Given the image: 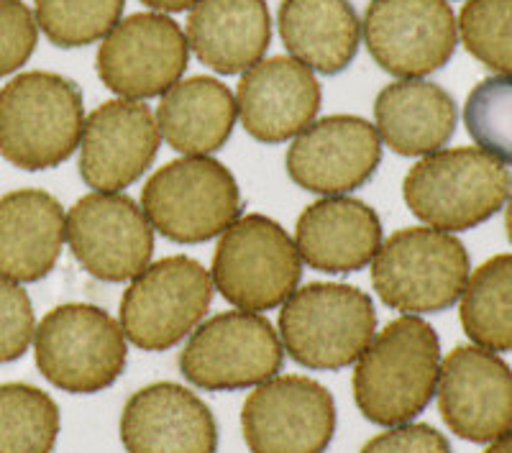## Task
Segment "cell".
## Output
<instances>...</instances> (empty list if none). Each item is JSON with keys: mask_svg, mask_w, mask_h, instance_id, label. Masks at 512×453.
Returning a JSON list of instances; mask_svg holds the SVG:
<instances>
[{"mask_svg": "<svg viewBox=\"0 0 512 453\" xmlns=\"http://www.w3.org/2000/svg\"><path fill=\"white\" fill-rule=\"evenodd\" d=\"M377 331L367 292L338 282H313L292 292L280 310V338L300 366L333 372L356 364Z\"/></svg>", "mask_w": 512, "mask_h": 453, "instance_id": "obj_4", "label": "cell"}, {"mask_svg": "<svg viewBox=\"0 0 512 453\" xmlns=\"http://www.w3.org/2000/svg\"><path fill=\"white\" fill-rule=\"evenodd\" d=\"M505 228H507V239H510V244H512V198H510V203H507V213H505Z\"/></svg>", "mask_w": 512, "mask_h": 453, "instance_id": "obj_36", "label": "cell"}, {"mask_svg": "<svg viewBox=\"0 0 512 453\" xmlns=\"http://www.w3.org/2000/svg\"><path fill=\"white\" fill-rule=\"evenodd\" d=\"M285 346L264 315L228 310L198 326L180 354V372L200 390H246L277 377Z\"/></svg>", "mask_w": 512, "mask_h": 453, "instance_id": "obj_10", "label": "cell"}, {"mask_svg": "<svg viewBox=\"0 0 512 453\" xmlns=\"http://www.w3.org/2000/svg\"><path fill=\"white\" fill-rule=\"evenodd\" d=\"M67 244L88 274L126 282L152 262L154 228L128 195L90 192L67 213Z\"/></svg>", "mask_w": 512, "mask_h": 453, "instance_id": "obj_13", "label": "cell"}, {"mask_svg": "<svg viewBox=\"0 0 512 453\" xmlns=\"http://www.w3.org/2000/svg\"><path fill=\"white\" fill-rule=\"evenodd\" d=\"M361 453H451V446L431 425L402 423L364 443Z\"/></svg>", "mask_w": 512, "mask_h": 453, "instance_id": "obj_33", "label": "cell"}, {"mask_svg": "<svg viewBox=\"0 0 512 453\" xmlns=\"http://www.w3.org/2000/svg\"><path fill=\"white\" fill-rule=\"evenodd\" d=\"M159 123L141 100H105L82 126L80 175L95 192H121L157 159Z\"/></svg>", "mask_w": 512, "mask_h": 453, "instance_id": "obj_16", "label": "cell"}, {"mask_svg": "<svg viewBox=\"0 0 512 453\" xmlns=\"http://www.w3.org/2000/svg\"><path fill=\"white\" fill-rule=\"evenodd\" d=\"M361 29L374 62L402 80L441 70L459 39L446 0H369Z\"/></svg>", "mask_w": 512, "mask_h": 453, "instance_id": "obj_12", "label": "cell"}, {"mask_svg": "<svg viewBox=\"0 0 512 453\" xmlns=\"http://www.w3.org/2000/svg\"><path fill=\"white\" fill-rule=\"evenodd\" d=\"M141 3H146L149 8H157V11H164V13H180V11H187V8H192L195 3H200V0H141Z\"/></svg>", "mask_w": 512, "mask_h": 453, "instance_id": "obj_34", "label": "cell"}, {"mask_svg": "<svg viewBox=\"0 0 512 453\" xmlns=\"http://www.w3.org/2000/svg\"><path fill=\"white\" fill-rule=\"evenodd\" d=\"M213 300L208 269L190 256H167L141 269L121 300V331L144 351H167L200 326Z\"/></svg>", "mask_w": 512, "mask_h": 453, "instance_id": "obj_9", "label": "cell"}, {"mask_svg": "<svg viewBox=\"0 0 512 453\" xmlns=\"http://www.w3.org/2000/svg\"><path fill=\"white\" fill-rule=\"evenodd\" d=\"M484 453H512V428H507L502 436H497Z\"/></svg>", "mask_w": 512, "mask_h": 453, "instance_id": "obj_35", "label": "cell"}, {"mask_svg": "<svg viewBox=\"0 0 512 453\" xmlns=\"http://www.w3.org/2000/svg\"><path fill=\"white\" fill-rule=\"evenodd\" d=\"M39 41V24L24 0H0V77L21 70Z\"/></svg>", "mask_w": 512, "mask_h": 453, "instance_id": "obj_32", "label": "cell"}, {"mask_svg": "<svg viewBox=\"0 0 512 453\" xmlns=\"http://www.w3.org/2000/svg\"><path fill=\"white\" fill-rule=\"evenodd\" d=\"M121 441L128 453H216L218 425L195 392L157 382L128 397Z\"/></svg>", "mask_w": 512, "mask_h": 453, "instance_id": "obj_19", "label": "cell"}, {"mask_svg": "<svg viewBox=\"0 0 512 453\" xmlns=\"http://www.w3.org/2000/svg\"><path fill=\"white\" fill-rule=\"evenodd\" d=\"M236 177L218 159L182 157L164 164L141 190V210L164 239L203 244L241 218Z\"/></svg>", "mask_w": 512, "mask_h": 453, "instance_id": "obj_6", "label": "cell"}, {"mask_svg": "<svg viewBox=\"0 0 512 453\" xmlns=\"http://www.w3.org/2000/svg\"><path fill=\"white\" fill-rule=\"evenodd\" d=\"M459 34L472 57L512 75V0H469L461 8Z\"/></svg>", "mask_w": 512, "mask_h": 453, "instance_id": "obj_30", "label": "cell"}, {"mask_svg": "<svg viewBox=\"0 0 512 453\" xmlns=\"http://www.w3.org/2000/svg\"><path fill=\"white\" fill-rule=\"evenodd\" d=\"M402 195L428 226L469 231L505 208L512 175L482 149L436 151L410 167Z\"/></svg>", "mask_w": 512, "mask_h": 453, "instance_id": "obj_3", "label": "cell"}, {"mask_svg": "<svg viewBox=\"0 0 512 453\" xmlns=\"http://www.w3.org/2000/svg\"><path fill=\"white\" fill-rule=\"evenodd\" d=\"M372 282L387 308L413 315L441 313L464 295L469 254L441 228H402L379 246Z\"/></svg>", "mask_w": 512, "mask_h": 453, "instance_id": "obj_5", "label": "cell"}, {"mask_svg": "<svg viewBox=\"0 0 512 453\" xmlns=\"http://www.w3.org/2000/svg\"><path fill=\"white\" fill-rule=\"evenodd\" d=\"M236 98L221 80L208 75L177 82L162 95L157 111L159 134L187 157L218 151L236 126Z\"/></svg>", "mask_w": 512, "mask_h": 453, "instance_id": "obj_25", "label": "cell"}, {"mask_svg": "<svg viewBox=\"0 0 512 453\" xmlns=\"http://www.w3.org/2000/svg\"><path fill=\"white\" fill-rule=\"evenodd\" d=\"M382 162L377 128L359 116H328L310 123L287 149V175L318 195H344L361 187Z\"/></svg>", "mask_w": 512, "mask_h": 453, "instance_id": "obj_17", "label": "cell"}, {"mask_svg": "<svg viewBox=\"0 0 512 453\" xmlns=\"http://www.w3.org/2000/svg\"><path fill=\"white\" fill-rule=\"evenodd\" d=\"M320 100L323 93L310 67L292 57H272L244 72L236 111L256 141L282 144L313 123Z\"/></svg>", "mask_w": 512, "mask_h": 453, "instance_id": "obj_18", "label": "cell"}, {"mask_svg": "<svg viewBox=\"0 0 512 453\" xmlns=\"http://www.w3.org/2000/svg\"><path fill=\"white\" fill-rule=\"evenodd\" d=\"M456 118L454 98L425 80H397L374 100L379 139L402 157L441 151L454 136Z\"/></svg>", "mask_w": 512, "mask_h": 453, "instance_id": "obj_23", "label": "cell"}, {"mask_svg": "<svg viewBox=\"0 0 512 453\" xmlns=\"http://www.w3.org/2000/svg\"><path fill=\"white\" fill-rule=\"evenodd\" d=\"M187 36L164 13H134L118 21L98 52V75L126 100H146L177 85L187 67Z\"/></svg>", "mask_w": 512, "mask_h": 453, "instance_id": "obj_14", "label": "cell"}, {"mask_svg": "<svg viewBox=\"0 0 512 453\" xmlns=\"http://www.w3.org/2000/svg\"><path fill=\"white\" fill-rule=\"evenodd\" d=\"M464 126L484 154L512 167V75L479 82L466 98Z\"/></svg>", "mask_w": 512, "mask_h": 453, "instance_id": "obj_29", "label": "cell"}, {"mask_svg": "<svg viewBox=\"0 0 512 453\" xmlns=\"http://www.w3.org/2000/svg\"><path fill=\"white\" fill-rule=\"evenodd\" d=\"M459 315L477 346L512 351V254L492 256L469 277Z\"/></svg>", "mask_w": 512, "mask_h": 453, "instance_id": "obj_26", "label": "cell"}, {"mask_svg": "<svg viewBox=\"0 0 512 453\" xmlns=\"http://www.w3.org/2000/svg\"><path fill=\"white\" fill-rule=\"evenodd\" d=\"M303 259L290 233L267 215H244L221 233L213 254V287L249 313L272 310L300 285Z\"/></svg>", "mask_w": 512, "mask_h": 453, "instance_id": "obj_7", "label": "cell"}, {"mask_svg": "<svg viewBox=\"0 0 512 453\" xmlns=\"http://www.w3.org/2000/svg\"><path fill=\"white\" fill-rule=\"evenodd\" d=\"M126 0H36V24L62 49L105 39L121 21Z\"/></svg>", "mask_w": 512, "mask_h": 453, "instance_id": "obj_28", "label": "cell"}, {"mask_svg": "<svg viewBox=\"0 0 512 453\" xmlns=\"http://www.w3.org/2000/svg\"><path fill=\"white\" fill-rule=\"evenodd\" d=\"M59 407L31 384H0V453H52Z\"/></svg>", "mask_w": 512, "mask_h": 453, "instance_id": "obj_27", "label": "cell"}, {"mask_svg": "<svg viewBox=\"0 0 512 453\" xmlns=\"http://www.w3.org/2000/svg\"><path fill=\"white\" fill-rule=\"evenodd\" d=\"M441 372V343L423 318L402 315L356 359L354 400L377 425H402L431 405Z\"/></svg>", "mask_w": 512, "mask_h": 453, "instance_id": "obj_1", "label": "cell"}, {"mask_svg": "<svg viewBox=\"0 0 512 453\" xmlns=\"http://www.w3.org/2000/svg\"><path fill=\"white\" fill-rule=\"evenodd\" d=\"M280 36L292 59L320 75H338L359 52L361 24L349 0H282Z\"/></svg>", "mask_w": 512, "mask_h": 453, "instance_id": "obj_24", "label": "cell"}, {"mask_svg": "<svg viewBox=\"0 0 512 453\" xmlns=\"http://www.w3.org/2000/svg\"><path fill=\"white\" fill-rule=\"evenodd\" d=\"M241 428L251 453H323L336 433V402L310 377H272L246 397Z\"/></svg>", "mask_w": 512, "mask_h": 453, "instance_id": "obj_11", "label": "cell"}, {"mask_svg": "<svg viewBox=\"0 0 512 453\" xmlns=\"http://www.w3.org/2000/svg\"><path fill=\"white\" fill-rule=\"evenodd\" d=\"M39 372L64 392L93 395L126 366V336L103 308L67 302L49 310L34 333Z\"/></svg>", "mask_w": 512, "mask_h": 453, "instance_id": "obj_8", "label": "cell"}, {"mask_svg": "<svg viewBox=\"0 0 512 453\" xmlns=\"http://www.w3.org/2000/svg\"><path fill=\"white\" fill-rule=\"evenodd\" d=\"M67 241V215L44 190H16L0 198V274L13 282H39L59 262Z\"/></svg>", "mask_w": 512, "mask_h": 453, "instance_id": "obj_21", "label": "cell"}, {"mask_svg": "<svg viewBox=\"0 0 512 453\" xmlns=\"http://www.w3.org/2000/svg\"><path fill=\"white\" fill-rule=\"evenodd\" d=\"M34 333L36 318L29 292L0 274V364L21 359L29 351Z\"/></svg>", "mask_w": 512, "mask_h": 453, "instance_id": "obj_31", "label": "cell"}, {"mask_svg": "<svg viewBox=\"0 0 512 453\" xmlns=\"http://www.w3.org/2000/svg\"><path fill=\"white\" fill-rule=\"evenodd\" d=\"M82 126V93L67 77L24 72L0 90V154L13 167H59L80 146Z\"/></svg>", "mask_w": 512, "mask_h": 453, "instance_id": "obj_2", "label": "cell"}, {"mask_svg": "<svg viewBox=\"0 0 512 453\" xmlns=\"http://www.w3.org/2000/svg\"><path fill=\"white\" fill-rule=\"evenodd\" d=\"M438 410L456 436L489 443L512 428V369L482 346H456L438 372Z\"/></svg>", "mask_w": 512, "mask_h": 453, "instance_id": "obj_15", "label": "cell"}, {"mask_svg": "<svg viewBox=\"0 0 512 453\" xmlns=\"http://www.w3.org/2000/svg\"><path fill=\"white\" fill-rule=\"evenodd\" d=\"M269 39L264 0H200L187 16V47L221 75H239L262 62Z\"/></svg>", "mask_w": 512, "mask_h": 453, "instance_id": "obj_22", "label": "cell"}, {"mask_svg": "<svg viewBox=\"0 0 512 453\" xmlns=\"http://www.w3.org/2000/svg\"><path fill=\"white\" fill-rule=\"evenodd\" d=\"M295 246L300 259L318 272H359L382 246V221L361 200L328 195L300 213Z\"/></svg>", "mask_w": 512, "mask_h": 453, "instance_id": "obj_20", "label": "cell"}]
</instances>
